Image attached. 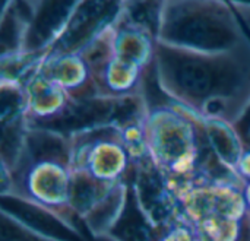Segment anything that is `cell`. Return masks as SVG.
Listing matches in <instances>:
<instances>
[{
	"mask_svg": "<svg viewBox=\"0 0 250 241\" xmlns=\"http://www.w3.org/2000/svg\"><path fill=\"white\" fill-rule=\"evenodd\" d=\"M154 75L171 102L201 119L237 127L250 113V40L217 53L157 41Z\"/></svg>",
	"mask_w": 250,
	"mask_h": 241,
	"instance_id": "cell-1",
	"label": "cell"
},
{
	"mask_svg": "<svg viewBox=\"0 0 250 241\" xmlns=\"http://www.w3.org/2000/svg\"><path fill=\"white\" fill-rule=\"evenodd\" d=\"M233 6L224 0H164L158 42L217 53L249 41Z\"/></svg>",
	"mask_w": 250,
	"mask_h": 241,
	"instance_id": "cell-2",
	"label": "cell"
},
{
	"mask_svg": "<svg viewBox=\"0 0 250 241\" xmlns=\"http://www.w3.org/2000/svg\"><path fill=\"white\" fill-rule=\"evenodd\" d=\"M144 130L148 154L168 180H195L201 145L198 116L166 100L149 105Z\"/></svg>",
	"mask_w": 250,
	"mask_h": 241,
	"instance_id": "cell-3",
	"label": "cell"
},
{
	"mask_svg": "<svg viewBox=\"0 0 250 241\" xmlns=\"http://www.w3.org/2000/svg\"><path fill=\"white\" fill-rule=\"evenodd\" d=\"M69 138L72 170L111 183H126L129 180L133 171V158L120 129L107 126Z\"/></svg>",
	"mask_w": 250,
	"mask_h": 241,
	"instance_id": "cell-4",
	"label": "cell"
},
{
	"mask_svg": "<svg viewBox=\"0 0 250 241\" xmlns=\"http://www.w3.org/2000/svg\"><path fill=\"white\" fill-rule=\"evenodd\" d=\"M126 0H82L50 54H81L122 16Z\"/></svg>",
	"mask_w": 250,
	"mask_h": 241,
	"instance_id": "cell-5",
	"label": "cell"
},
{
	"mask_svg": "<svg viewBox=\"0 0 250 241\" xmlns=\"http://www.w3.org/2000/svg\"><path fill=\"white\" fill-rule=\"evenodd\" d=\"M167 180L148 152L133 160V171L129 181L133 186L141 209L157 225L166 224L173 212V198L168 192Z\"/></svg>",
	"mask_w": 250,
	"mask_h": 241,
	"instance_id": "cell-6",
	"label": "cell"
},
{
	"mask_svg": "<svg viewBox=\"0 0 250 241\" xmlns=\"http://www.w3.org/2000/svg\"><path fill=\"white\" fill-rule=\"evenodd\" d=\"M82 0H37L22 53H45L66 29Z\"/></svg>",
	"mask_w": 250,
	"mask_h": 241,
	"instance_id": "cell-7",
	"label": "cell"
},
{
	"mask_svg": "<svg viewBox=\"0 0 250 241\" xmlns=\"http://www.w3.org/2000/svg\"><path fill=\"white\" fill-rule=\"evenodd\" d=\"M1 209L3 214L42 237L57 241H85L83 236L75 228L69 227L44 208L23 201L19 196L1 195Z\"/></svg>",
	"mask_w": 250,
	"mask_h": 241,
	"instance_id": "cell-8",
	"label": "cell"
},
{
	"mask_svg": "<svg viewBox=\"0 0 250 241\" xmlns=\"http://www.w3.org/2000/svg\"><path fill=\"white\" fill-rule=\"evenodd\" d=\"M40 75L63 88L70 98L98 95L89 69L81 54H50L40 66Z\"/></svg>",
	"mask_w": 250,
	"mask_h": 241,
	"instance_id": "cell-9",
	"label": "cell"
},
{
	"mask_svg": "<svg viewBox=\"0 0 250 241\" xmlns=\"http://www.w3.org/2000/svg\"><path fill=\"white\" fill-rule=\"evenodd\" d=\"M31 22V7L21 0H3L0 20V54L9 57L22 53Z\"/></svg>",
	"mask_w": 250,
	"mask_h": 241,
	"instance_id": "cell-10",
	"label": "cell"
},
{
	"mask_svg": "<svg viewBox=\"0 0 250 241\" xmlns=\"http://www.w3.org/2000/svg\"><path fill=\"white\" fill-rule=\"evenodd\" d=\"M110 237L114 241H155L152 224L141 209L133 186L129 180L125 205L110 228Z\"/></svg>",
	"mask_w": 250,
	"mask_h": 241,
	"instance_id": "cell-11",
	"label": "cell"
},
{
	"mask_svg": "<svg viewBox=\"0 0 250 241\" xmlns=\"http://www.w3.org/2000/svg\"><path fill=\"white\" fill-rule=\"evenodd\" d=\"M0 241H57L53 239H47L42 237L31 230H28L26 227H23L22 224H19L18 221H15L13 218H10L9 215L4 214V218L1 220V228H0Z\"/></svg>",
	"mask_w": 250,
	"mask_h": 241,
	"instance_id": "cell-12",
	"label": "cell"
},
{
	"mask_svg": "<svg viewBox=\"0 0 250 241\" xmlns=\"http://www.w3.org/2000/svg\"><path fill=\"white\" fill-rule=\"evenodd\" d=\"M239 173L243 177H250V148L245 149V154L239 164Z\"/></svg>",
	"mask_w": 250,
	"mask_h": 241,
	"instance_id": "cell-13",
	"label": "cell"
},
{
	"mask_svg": "<svg viewBox=\"0 0 250 241\" xmlns=\"http://www.w3.org/2000/svg\"><path fill=\"white\" fill-rule=\"evenodd\" d=\"M224 1H227L230 4H233V3H246V4H250V0H224Z\"/></svg>",
	"mask_w": 250,
	"mask_h": 241,
	"instance_id": "cell-14",
	"label": "cell"
},
{
	"mask_svg": "<svg viewBox=\"0 0 250 241\" xmlns=\"http://www.w3.org/2000/svg\"><path fill=\"white\" fill-rule=\"evenodd\" d=\"M245 143H246V148H250V127L248 129V133H246V138H245Z\"/></svg>",
	"mask_w": 250,
	"mask_h": 241,
	"instance_id": "cell-15",
	"label": "cell"
},
{
	"mask_svg": "<svg viewBox=\"0 0 250 241\" xmlns=\"http://www.w3.org/2000/svg\"><path fill=\"white\" fill-rule=\"evenodd\" d=\"M21 1H23L25 4H28V6H29L31 9H32V6H34V4L37 3V0H21Z\"/></svg>",
	"mask_w": 250,
	"mask_h": 241,
	"instance_id": "cell-16",
	"label": "cell"
}]
</instances>
